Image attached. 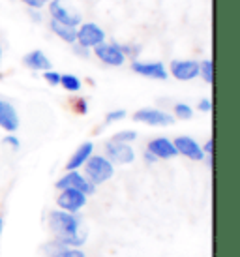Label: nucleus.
Instances as JSON below:
<instances>
[{
	"label": "nucleus",
	"instance_id": "obj_5",
	"mask_svg": "<svg viewBox=\"0 0 240 257\" xmlns=\"http://www.w3.org/2000/svg\"><path fill=\"white\" fill-rule=\"evenodd\" d=\"M58 190H66V188H73V190H79L85 195H92L96 192V186L92 184L90 180L86 179L85 175H81L79 171H68L64 177H60L57 182Z\"/></svg>",
	"mask_w": 240,
	"mask_h": 257
},
{
	"label": "nucleus",
	"instance_id": "obj_35",
	"mask_svg": "<svg viewBox=\"0 0 240 257\" xmlns=\"http://www.w3.org/2000/svg\"><path fill=\"white\" fill-rule=\"evenodd\" d=\"M40 2H42V4H45V2H49V0H40Z\"/></svg>",
	"mask_w": 240,
	"mask_h": 257
},
{
	"label": "nucleus",
	"instance_id": "obj_15",
	"mask_svg": "<svg viewBox=\"0 0 240 257\" xmlns=\"http://www.w3.org/2000/svg\"><path fill=\"white\" fill-rule=\"evenodd\" d=\"M92 150H94V145L88 141V143H83L79 147L75 152H73V156L70 158V162L66 164V169L68 171H77L79 167H83L86 164V160L92 156Z\"/></svg>",
	"mask_w": 240,
	"mask_h": 257
},
{
	"label": "nucleus",
	"instance_id": "obj_13",
	"mask_svg": "<svg viewBox=\"0 0 240 257\" xmlns=\"http://www.w3.org/2000/svg\"><path fill=\"white\" fill-rule=\"evenodd\" d=\"M132 70L135 73L143 75V77L150 79H167V75H169L162 62H139V60H134Z\"/></svg>",
	"mask_w": 240,
	"mask_h": 257
},
{
	"label": "nucleus",
	"instance_id": "obj_36",
	"mask_svg": "<svg viewBox=\"0 0 240 257\" xmlns=\"http://www.w3.org/2000/svg\"><path fill=\"white\" fill-rule=\"evenodd\" d=\"M0 58H2V49H0Z\"/></svg>",
	"mask_w": 240,
	"mask_h": 257
},
{
	"label": "nucleus",
	"instance_id": "obj_8",
	"mask_svg": "<svg viewBox=\"0 0 240 257\" xmlns=\"http://www.w3.org/2000/svg\"><path fill=\"white\" fill-rule=\"evenodd\" d=\"M94 55L107 66H122L126 62V57L122 55L118 43H99L94 47Z\"/></svg>",
	"mask_w": 240,
	"mask_h": 257
},
{
	"label": "nucleus",
	"instance_id": "obj_24",
	"mask_svg": "<svg viewBox=\"0 0 240 257\" xmlns=\"http://www.w3.org/2000/svg\"><path fill=\"white\" fill-rule=\"evenodd\" d=\"M120 47V51H122V55H124V57H137V55H139V51H141V47H139V45H118Z\"/></svg>",
	"mask_w": 240,
	"mask_h": 257
},
{
	"label": "nucleus",
	"instance_id": "obj_10",
	"mask_svg": "<svg viewBox=\"0 0 240 257\" xmlns=\"http://www.w3.org/2000/svg\"><path fill=\"white\" fill-rule=\"evenodd\" d=\"M173 145H175V149H177L178 154L190 158L193 162H201V160L205 158V152L201 149V145H199L195 139H191V137H188V136L177 137V139L173 141Z\"/></svg>",
	"mask_w": 240,
	"mask_h": 257
},
{
	"label": "nucleus",
	"instance_id": "obj_23",
	"mask_svg": "<svg viewBox=\"0 0 240 257\" xmlns=\"http://www.w3.org/2000/svg\"><path fill=\"white\" fill-rule=\"evenodd\" d=\"M43 79H45V81H47L51 86L60 85V73L53 72V70H47V72H43Z\"/></svg>",
	"mask_w": 240,
	"mask_h": 257
},
{
	"label": "nucleus",
	"instance_id": "obj_31",
	"mask_svg": "<svg viewBox=\"0 0 240 257\" xmlns=\"http://www.w3.org/2000/svg\"><path fill=\"white\" fill-rule=\"evenodd\" d=\"M156 160H158V158H156L154 154H152V152H149V150L145 152V162H147V164H154Z\"/></svg>",
	"mask_w": 240,
	"mask_h": 257
},
{
	"label": "nucleus",
	"instance_id": "obj_32",
	"mask_svg": "<svg viewBox=\"0 0 240 257\" xmlns=\"http://www.w3.org/2000/svg\"><path fill=\"white\" fill-rule=\"evenodd\" d=\"M73 257H85V253L79 250V248H73Z\"/></svg>",
	"mask_w": 240,
	"mask_h": 257
},
{
	"label": "nucleus",
	"instance_id": "obj_26",
	"mask_svg": "<svg viewBox=\"0 0 240 257\" xmlns=\"http://www.w3.org/2000/svg\"><path fill=\"white\" fill-rule=\"evenodd\" d=\"M4 143L8 145V147H12V149H19V147H21V143H19V139H17V137L15 136H6L4 137Z\"/></svg>",
	"mask_w": 240,
	"mask_h": 257
},
{
	"label": "nucleus",
	"instance_id": "obj_22",
	"mask_svg": "<svg viewBox=\"0 0 240 257\" xmlns=\"http://www.w3.org/2000/svg\"><path fill=\"white\" fill-rule=\"evenodd\" d=\"M124 116H126V111H124V109H114L111 113H107L105 122L107 124H113V122H116V120H122Z\"/></svg>",
	"mask_w": 240,
	"mask_h": 257
},
{
	"label": "nucleus",
	"instance_id": "obj_20",
	"mask_svg": "<svg viewBox=\"0 0 240 257\" xmlns=\"http://www.w3.org/2000/svg\"><path fill=\"white\" fill-rule=\"evenodd\" d=\"M135 139H137V132H134V130H124V132H118V134H114L111 141L130 145L132 141H135Z\"/></svg>",
	"mask_w": 240,
	"mask_h": 257
},
{
	"label": "nucleus",
	"instance_id": "obj_6",
	"mask_svg": "<svg viewBox=\"0 0 240 257\" xmlns=\"http://www.w3.org/2000/svg\"><path fill=\"white\" fill-rule=\"evenodd\" d=\"M105 158L111 164L128 165L135 160L134 149L126 143H116V141H107L105 143Z\"/></svg>",
	"mask_w": 240,
	"mask_h": 257
},
{
	"label": "nucleus",
	"instance_id": "obj_12",
	"mask_svg": "<svg viewBox=\"0 0 240 257\" xmlns=\"http://www.w3.org/2000/svg\"><path fill=\"white\" fill-rule=\"evenodd\" d=\"M147 150L152 152L158 160H171V158H175L178 154L173 141L167 139V137H156V139H152L149 147H147Z\"/></svg>",
	"mask_w": 240,
	"mask_h": 257
},
{
	"label": "nucleus",
	"instance_id": "obj_17",
	"mask_svg": "<svg viewBox=\"0 0 240 257\" xmlns=\"http://www.w3.org/2000/svg\"><path fill=\"white\" fill-rule=\"evenodd\" d=\"M51 30H53V34H57V36L60 38V40H64V42H68V43L77 42V29H75V27L60 25V23L51 19Z\"/></svg>",
	"mask_w": 240,
	"mask_h": 257
},
{
	"label": "nucleus",
	"instance_id": "obj_34",
	"mask_svg": "<svg viewBox=\"0 0 240 257\" xmlns=\"http://www.w3.org/2000/svg\"><path fill=\"white\" fill-rule=\"evenodd\" d=\"M2 227H4V220L0 218V235H2Z\"/></svg>",
	"mask_w": 240,
	"mask_h": 257
},
{
	"label": "nucleus",
	"instance_id": "obj_25",
	"mask_svg": "<svg viewBox=\"0 0 240 257\" xmlns=\"http://www.w3.org/2000/svg\"><path fill=\"white\" fill-rule=\"evenodd\" d=\"M73 109H75V111H77L79 114H85L86 111H88V103H86V100L79 98V100L73 101Z\"/></svg>",
	"mask_w": 240,
	"mask_h": 257
},
{
	"label": "nucleus",
	"instance_id": "obj_4",
	"mask_svg": "<svg viewBox=\"0 0 240 257\" xmlns=\"http://www.w3.org/2000/svg\"><path fill=\"white\" fill-rule=\"evenodd\" d=\"M103 42H105V32L96 23H83L77 29V42L75 43L83 45L86 49L96 47V45H99V43Z\"/></svg>",
	"mask_w": 240,
	"mask_h": 257
},
{
	"label": "nucleus",
	"instance_id": "obj_7",
	"mask_svg": "<svg viewBox=\"0 0 240 257\" xmlns=\"http://www.w3.org/2000/svg\"><path fill=\"white\" fill-rule=\"evenodd\" d=\"M134 118L137 122H143V124H149V126H171L175 122V116L165 111H160V109H152V107H145L139 109L137 113L134 114Z\"/></svg>",
	"mask_w": 240,
	"mask_h": 257
},
{
	"label": "nucleus",
	"instance_id": "obj_18",
	"mask_svg": "<svg viewBox=\"0 0 240 257\" xmlns=\"http://www.w3.org/2000/svg\"><path fill=\"white\" fill-rule=\"evenodd\" d=\"M60 85L68 92H79L81 90V79L71 75V73H64V75H60Z\"/></svg>",
	"mask_w": 240,
	"mask_h": 257
},
{
	"label": "nucleus",
	"instance_id": "obj_28",
	"mask_svg": "<svg viewBox=\"0 0 240 257\" xmlns=\"http://www.w3.org/2000/svg\"><path fill=\"white\" fill-rule=\"evenodd\" d=\"M212 109V101L208 100V98H205V100L199 101V111H203V113H208Z\"/></svg>",
	"mask_w": 240,
	"mask_h": 257
},
{
	"label": "nucleus",
	"instance_id": "obj_1",
	"mask_svg": "<svg viewBox=\"0 0 240 257\" xmlns=\"http://www.w3.org/2000/svg\"><path fill=\"white\" fill-rule=\"evenodd\" d=\"M49 227L57 240L68 248H81L86 242V229L81 225V218L66 210H53L49 214Z\"/></svg>",
	"mask_w": 240,
	"mask_h": 257
},
{
	"label": "nucleus",
	"instance_id": "obj_14",
	"mask_svg": "<svg viewBox=\"0 0 240 257\" xmlns=\"http://www.w3.org/2000/svg\"><path fill=\"white\" fill-rule=\"evenodd\" d=\"M0 128L6 132H15L19 128V116L12 103L0 100Z\"/></svg>",
	"mask_w": 240,
	"mask_h": 257
},
{
	"label": "nucleus",
	"instance_id": "obj_2",
	"mask_svg": "<svg viewBox=\"0 0 240 257\" xmlns=\"http://www.w3.org/2000/svg\"><path fill=\"white\" fill-rule=\"evenodd\" d=\"M85 173H86V179L90 180L94 186H98L107 182V180L113 177L114 167L105 156H90L85 164Z\"/></svg>",
	"mask_w": 240,
	"mask_h": 257
},
{
	"label": "nucleus",
	"instance_id": "obj_21",
	"mask_svg": "<svg viewBox=\"0 0 240 257\" xmlns=\"http://www.w3.org/2000/svg\"><path fill=\"white\" fill-rule=\"evenodd\" d=\"M175 116L180 118V120H190L191 116H193V109L188 103H177L175 105Z\"/></svg>",
	"mask_w": 240,
	"mask_h": 257
},
{
	"label": "nucleus",
	"instance_id": "obj_3",
	"mask_svg": "<svg viewBox=\"0 0 240 257\" xmlns=\"http://www.w3.org/2000/svg\"><path fill=\"white\" fill-rule=\"evenodd\" d=\"M86 201H88V195H85L83 192L73 190V188H66V190H60V195L57 197V205L60 210L77 214L86 205Z\"/></svg>",
	"mask_w": 240,
	"mask_h": 257
},
{
	"label": "nucleus",
	"instance_id": "obj_9",
	"mask_svg": "<svg viewBox=\"0 0 240 257\" xmlns=\"http://www.w3.org/2000/svg\"><path fill=\"white\" fill-rule=\"evenodd\" d=\"M49 14L51 19L60 25H68V27H75V29L81 25V15L71 14L70 10L64 6L62 0H49Z\"/></svg>",
	"mask_w": 240,
	"mask_h": 257
},
{
	"label": "nucleus",
	"instance_id": "obj_33",
	"mask_svg": "<svg viewBox=\"0 0 240 257\" xmlns=\"http://www.w3.org/2000/svg\"><path fill=\"white\" fill-rule=\"evenodd\" d=\"M30 15H32V19H34V21H40V19H42V17H40V14H38L36 10H32V12H30Z\"/></svg>",
	"mask_w": 240,
	"mask_h": 257
},
{
	"label": "nucleus",
	"instance_id": "obj_11",
	"mask_svg": "<svg viewBox=\"0 0 240 257\" xmlns=\"http://www.w3.org/2000/svg\"><path fill=\"white\" fill-rule=\"evenodd\" d=\"M171 75L178 81H191L199 75L197 60H173L171 62Z\"/></svg>",
	"mask_w": 240,
	"mask_h": 257
},
{
	"label": "nucleus",
	"instance_id": "obj_19",
	"mask_svg": "<svg viewBox=\"0 0 240 257\" xmlns=\"http://www.w3.org/2000/svg\"><path fill=\"white\" fill-rule=\"evenodd\" d=\"M199 75L205 79L206 83H212L214 81V64H212V60H203V62H199Z\"/></svg>",
	"mask_w": 240,
	"mask_h": 257
},
{
	"label": "nucleus",
	"instance_id": "obj_16",
	"mask_svg": "<svg viewBox=\"0 0 240 257\" xmlns=\"http://www.w3.org/2000/svg\"><path fill=\"white\" fill-rule=\"evenodd\" d=\"M23 64L30 68V70H36V72H47V70H51L49 58L45 57V53H42V51H32L29 55H25Z\"/></svg>",
	"mask_w": 240,
	"mask_h": 257
},
{
	"label": "nucleus",
	"instance_id": "obj_30",
	"mask_svg": "<svg viewBox=\"0 0 240 257\" xmlns=\"http://www.w3.org/2000/svg\"><path fill=\"white\" fill-rule=\"evenodd\" d=\"M23 2H25L27 6L32 8V10H38V8H42V6H43V4L40 2V0H23Z\"/></svg>",
	"mask_w": 240,
	"mask_h": 257
},
{
	"label": "nucleus",
	"instance_id": "obj_27",
	"mask_svg": "<svg viewBox=\"0 0 240 257\" xmlns=\"http://www.w3.org/2000/svg\"><path fill=\"white\" fill-rule=\"evenodd\" d=\"M73 53L79 55V57H88V55H90V49H86V47L79 45V43H73Z\"/></svg>",
	"mask_w": 240,
	"mask_h": 257
},
{
	"label": "nucleus",
	"instance_id": "obj_29",
	"mask_svg": "<svg viewBox=\"0 0 240 257\" xmlns=\"http://www.w3.org/2000/svg\"><path fill=\"white\" fill-rule=\"evenodd\" d=\"M203 149V152H205V156H212V152H214V141L212 139H208L205 143V147H201Z\"/></svg>",
	"mask_w": 240,
	"mask_h": 257
}]
</instances>
